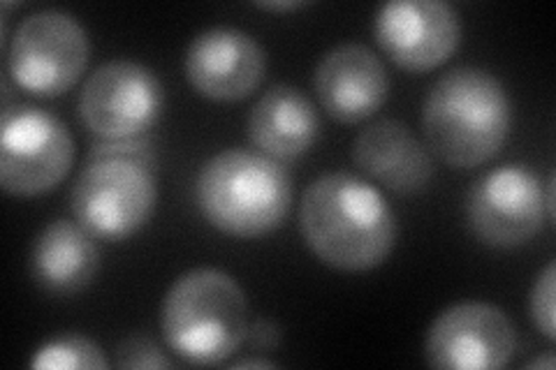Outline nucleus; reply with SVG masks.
<instances>
[{"instance_id": "1", "label": "nucleus", "mask_w": 556, "mask_h": 370, "mask_svg": "<svg viewBox=\"0 0 556 370\" xmlns=\"http://www.w3.org/2000/svg\"><path fill=\"white\" fill-rule=\"evenodd\" d=\"M300 229L327 267L362 273L380 267L399 239L394 208L382 192L351 171H329L302 195Z\"/></svg>"}, {"instance_id": "2", "label": "nucleus", "mask_w": 556, "mask_h": 370, "mask_svg": "<svg viewBox=\"0 0 556 370\" xmlns=\"http://www.w3.org/2000/svg\"><path fill=\"white\" fill-rule=\"evenodd\" d=\"M513 107L506 86L482 67H452L433 81L422 107L427 149L452 169H473L506 144Z\"/></svg>"}, {"instance_id": "3", "label": "nucleus", "mask_w": 556, "mask_h": 370, "mask_svg": "<svg viewBox=\"0 0 556 370\" xmlns=\"http://www.w3.org/2000/svg\"><path fill=\"white\" fill-rule=\"evenodd\" d=\"M195 204L218 232L260 239L288 220L292 181L286 167L271 157L228 149L208 157L198 171Z\"/></svg>"}, {"instance_id": "4", "label": "nucleus", "mask_w": 556, "mask_h": 370, "mask_svg": "<svg viewBox=\"0 0 556 370\" xmlns=\"http://www.w3.org/2000/svg\"><path fill=\"white\" fill-rule=\"evenodd\" d=\"M247 294L225 271L208 267L186 271L163 296V339L186 363H225L247 341Z\"/></svg>"}, {"instance_id": "5", "label": "nucleus", "mask_w": 556, "mask_h": 370, "mask_svg": "<svg viewBox=\"0 0 556 370\" xmlns=\"http://www.w3.org/2000/svg\"><path fill=\"white\" fill-rule=\"evenodd\" d=\"M155 204V169L116 155L91 157L70 192L75 220L104 241H126L142 232Z\"/></svg>"}, {"instance_id": "6", "label": "nucleus", "mask_w": 556, "mask_h": 370, "mask_svg": "<svg viewBox=\"0 0 556 370\" xmlns=\"http://www.w3.org/2000/svg\"><path fill=\"white\" fill-rule=\"evenodd\" d=\"M75 163L65 123L30 104H5L0 126V186L12 197H40L63 183Z\"/></svg>"}, {"instance_id": "7", "label": "nucleus", "mask_w": 556, "mask_h": 370, "mask_svg": "<svg viewBox=\"0 0 556 370\" xmlns=\"http://www.w3.org/2000/svg\"><path fill=\"white\" fill-rule=\"evenodd\" d=\"M89 63V35L73 14L35 12L16 26L8 47V75L35 98H59L73 88Z\"/></svg>"}, {"instance_id": "8", "label": "nucleus", "mask_w": 556, "mask_h": 370, "mask_svg": "<svg viewBox=\"0 0 556 370\" xmlns=\"http://www.w3.org/2000/svg\"><path fill=\"white\" fill-rule=\"evenodd\" d=\"M165 107L153 69L135 61H110L93 69L79 93V118L98 139L149 135Z\"/></svg>"}, {"instance_id": "9", "label": "nucleus", "mask_w": 556, "mask_h": 370, "mask_svg": "<svg viewBox=\"0 0 556 370\" xmlns=\"http://www.w3.org/2000/svg\"><path fill=\"white\" fill-rule=\"evenodd\" d=\"M466 218L471 232L490 248H519L547 222L543 183L527 165L486 171L468 192Z\"/></svg>"}, {"instance_id": "10", "label": "nucleus", "mask_w": 556, "mask_h": 370, "mask_svg": "<svg viewBox=\"0 0 556 370\" xmlns=\"http://www.w3.org/2000/svg\"><path fill=\"white\" fill-rule=\"evenodd\" d=\"M517 349L510 317L494 304H452L431 322L425 339V359L445 370L506 368Z\"/></svg>"}, {"instance_id": "11", "label": "nucleus", "mask_w": 556, "mask_h": 370, "mask_svg": "<svg viewBox=\"0 0 556 370\" xmlns=\"http://www.w3.org/2000/svg\"><path fill=\"white\" fill-rule=\"evenodd\" d=\"M374 35L394 65L429 73L455 54L462 24L457 10L443 0H390L376 12Z\"/></svg>"}, {"instance_id": "12", "label": "nucleus", "mask_w": 556, "mask_h": 370, "mask_svg": "<svg viewBox=\"0 0 556 370\" xmlns=\"http://www.w3.org/2000/svg\"><path fill=\"white\" fill-rule=\"evenodd\" d=\"M186 79L216 102H237L255 93L267 75V51L251 33L216 26L195 35L184 56Z\"/></svg>"}, {"instance_id": "13", "label": "nucleus", "mask_w": 556, "mask_h": 370, "mask_svg": "<svg viewBox=\"0 0 556 370\" xmlns=\"http://www.w3.org/2000/svg\"><path fill=\"white\" fill-rule=\"evenodd\" d=\"M313 91L329 116L355 126L386 104L390 77L369 47L348 42L329 49L320 59L313 73Z\"/></svg>"}, {"instance_id": "14", "label": "nucleus", "mask_w": 556, "mask_h": 370, "mask_svg": "<svg viewBox=\"0 0 556 370\" xmlns=\"http://www.w3.org/2000/svg\"><path fill=\"white\" fill-rule=\"evenodd\" d=\"M355 165L396 195H417L437 174L433 155L406 123L382 118L364 128L353 144Z\"/></svg>"}, {"instance_id": "15", "label": "nucleus", "mask_w": 556, "mask_h": 370, "mask_svg": "<svg viewBox=\"0 0 556 370\" xmlns=\"http://www.w3.org/2000/svg\"><path fill=\"white\" fill-rule=\"evenodd\" d=\"M28 269L33 283L51 296H77L100 271L98 239L73 220L49 222L33 241Z\"/></svg>"}, {"instance_id": "16", "label": "nucleus", "mask_w": 556, "mask_h": 370, "mask_svg": "<svg viewBox=\"0 0 556 370\" xmlns=\"http://www.w3.org/2000/svg\"><path fill=\"white\" fill-rule=\"evenodd\" d=\"M251 144L276 163H292L320 137V116L311 98L290 84L271 86L249 116Z\"/></svg>"}, {"instance_id": "17", "label": "nucleus", "mask_w": 556, "mask_h": 370, "mask_svg": "<svg viewBox=\"0 0 556 370\" xmlns=\"http://www.w3.org/2000/svg\"><path fill=\"white\" fill-rule=\"evenodd\" d=\"M28 366L35 370H104L110 361L93 339L77 331H65L35 349Z\"/></svg>"}, {"instance_id": "18", "label": "nucleus", "mask_w": 556, "mask_h": 370, "mask_svg": "<svg viewBox=\"0 0 556 370\" xmlns=\"http://www.w3.org/2000/svg\"><path fill=\"white\" fill-rule=\"evenodd\" d=\"M554 280H556V267L549 261L547 267L538 273L535 283L529 294V312L533 327L543 333V336L552 343L556 339L554 329Z\"/></svg>"}, {"instance_id": "19", "label": "nucleus", "mask_w": 556, "mask_h": 370, "mask_svg": "<svg viewBox=\"0 0 556 370\" xmlns=\"http://www.w3.org/2000/svg\"><path fill=\"white\" fill-rule=\"evenodd\" d=\"M118 368H172L169 357L161 349V345L144 333H132L116 345V361Z\"/></svg>"}, {"instance_id": "20", "label": "nucleus", "mask_w": 556, "mask_h": 370, "mask_svg": "<svg viewBox=\"0 0 556 370\" xmlns=\"http://www.w3.org/2000/svg\"><path fill=\"white\" fill-rule=\"evenodd\" d=\"M281 341L283 333L278 322L271 320V317H257V320L249 322L243 345H249L253 352H271L276 347H281Z\"/></svg>"}, {"instance_id": "21", "label": "nucleus", "mask_w": 556, "mask_h": 370, "mask_svg": "<svg viewBox=\"0 0 556 370\" xmlns=\"http://www.w3.org/2000/svg\"><path fill=\"white\" fill-rule=\"evenodd\" d=\"M260 10H269V12H294L308 8V3H302V0H288V3H257Z\"/></svg>"}, {"instance_id": "22", "label": "nucleus", "mask_w": 556, "mask_h": 370, "mask_svg": "<svg viewBox=\"0 0 556 370\" xmlns=\"http://www.w3.org/2000/svg\"><path fill=\"white\" fill-rule=\"evenodd\" d=\"M543 200H545L547 222H554V174L547 176V183L543 186Z\"/></svg>"}, {"instance_id": "23", "label": "nucleus", "mask_w": 556, "mask_h": 370, "mask_svg": "<svg viewBox=\"0 0 556 370\" xmlns=\"http://www.w3.org/2000/svg\"><path fill=\"white\" fill-rule=\"evenodd\" d=\"M232 368H276V363L274 361H269V359H263V357H253V359H239V361H235L232 363Z\"/></svg>"}, {"instance_id": "24", "label": "nucleus", "mask_w": 556, "mask_h": 370, "mask_svg": "<svg viewBox=\"0 0 556 370\" xmlns=\"http://www.w3.org/2000/svg\"><path fill=\"white\" fill-rule=\"evenodd\" d=\"M554 366H556V361H554L552 352H547L545 357H535V359L525 363V368H545V370H554Z\"/></svg>"}]
</instances>
